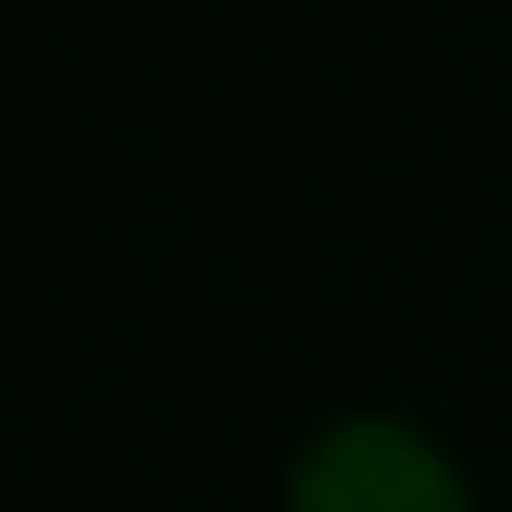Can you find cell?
Returning <instances> with one entry per match:
<instances>
[{"label": "cell", "instance_id": "6da1fadb", "mask_svg": "<svg viewBox=\"0 0 512 512\" xmlns=\"http://www.w3.org/2000/svg\"><path fill=\"white\" fill-rule=\"evenodd\" d=\"M288 512H463V488L413 425H325L288 475Z\"/></svg>", "mask_w": 512, "mask_h": 512}]
</instances>
